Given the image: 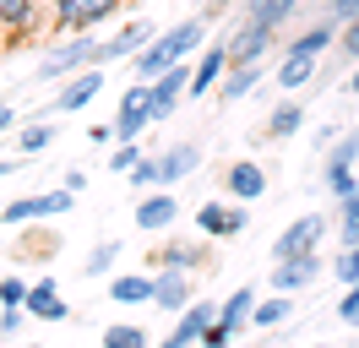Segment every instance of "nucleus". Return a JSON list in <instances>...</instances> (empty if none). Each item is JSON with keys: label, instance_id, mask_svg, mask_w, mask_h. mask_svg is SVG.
<instances>
[{"label": "nucleus", "instance_id": "26", "mask_svg": "<svg viewBox=\"0 0 359 348\" xmlns=\"http://www.w3.org/2000/svg\"><path fill=\"white\" fill-rule=\"evenodd\" d=\"M250 310H256V288H234V294L224 300V310H218V326L240 332V326L250 321Z\"/></svg>", "mask_w": 359, "mask_h": 348}, {"label": "nucleus", "instance_id": "15", "mask_svg": "<svg viewBox=\"0 0 359 348\" xmlns=\"http://www.w3.org/2000/svg\"><path fill=\"white\" fill-rule=\"evenodd\" d=\"M229 44H207L202 49V60H196V76H191V98H202V93H212V87L224 82V71H229Z\"/></svg>", "mask_w": 359, "mask_h": 348}, {"label": "nucleus", "instance_id": "25", "mask_svg": "<svg viewBox=\"0 0 359 348\" xmlns=\"http://www.w3.org/2000/svg\"><path fill=\"white\" fill-rule=\"evenodd\" d=\"M299 126H305V109L294 104V98H283V104H278V109L267 114V130H262V136H272V142H283V136H294Z\"/></svg>", "mask_w": 359, "mask_h": 348}, {"label": "nucleus", "instance_id": "20", "mask_svg": "<svg viewBox=\"0 0 359 348\" xmlns=\"http://www.w3.org/2000/svg\"><path fill=\"white\" fill-rule=\"evenodd\" d=\"M337 33H343L337 22H311V27H305L294 44H283V49H289V55H316V60H321V55L337 44Z\"/></svg>", "mask_w": 359, "mask_h": 348}, {"label": "nucleus", "instance_id": "47", "mask_svg": "<svg viewBox=\"0 0 359 348\" xmlns=\"http://www.w3.org/2000/svg\"><path fill=\"white\" fill-rule=\"evenodd\" d=\"M348 93H359V65H354V76H348Z\"/></svg>", "mask_w": 359, "mask_h": 348}, {"label": "nucleus", "instance_id": "11", "mask_svg": "<svg viewBox=\"0 0 359 348\" xmlns=\"http://www.w3.org/2000/svg\"><path fill=\"white\" fill-rule=\"evenodd\" d=\"M321 278V256H294V261H272V294H294V288H311Z\"/></svg>", "mask_w": 359, "mask_h": 348}, {"label": "nucleus", "instance_id": "43", "mask_svg": "<svg viewBox=\"0 0 359 348\" xmlns=\"http://www.w3.org/2000/svg\"><path fill=\"white\" fill-rule=\"evenodd\" d=\"M337 321H343V326H359V300H337Z\"/></svg>", "mask_w": 359, "mask_h": 348}, {"label": "nucleus", "instance_id": "8", "mask_svg": "<svg viewBox=\"0 0 359 348\" xmlns=\"http://www.w3.org/2000/svg\"><path fill=\"white\" fill-rule=\"evenodd\" d=\"M98 93H104V65H88V71L66 76V87L49 98V109H55V114H76V109H88Z\"/></svg>", "mask_w": 359, "mask_h": 348}, {"label": "nucleus", "instance_id": "14", "mask_svg": "<svg viewBox=\"0 0 359 348\" xmlns=\"http://www.w3.org/2000/svg\"><path fill=\"white\" fill-rule=\"evenodd\" d=\"M175 218H180V201L169 191H153V196L136 201V229H147V234H163Z\"/></svg>", "mask_w": 359, "mask_h": 348}, {"label": "nucleus", "instance_id": "17", "mask_svg": "<svg viewBox=\"0 0 359 348\" xmlns=\"http://www.w3.org/2000/svg\"><path fill=\"white\" fill-rule=\"evenodd\" d=\"M153 304H158V310H185V304H191V272H180V267H158Z\"/></svg>", "mask_w": 359, "mask_h": 348}, {"label": "nucleus", "instance_id": "40", "mask_svg": "<svg viewBox=\"0 0 359 348\" xmlns=\"http://www.w3.org/2000/svg\"><path fill=\"white\" fill-rule=\"evenodd\" d=\"M327 22H337V27L359 22V0H327Z\"/></svg>", "mask_w": 359, "mask_h": 348}, {"label": "nucleus", "instance_id": "46", "mask_svg": "<svg viewBox=\"0 0 359 348\" xmlns=\"http://www.w3.org/2000/svg\"><path fill=\"white\" fill-rule=\"evenodd\" d=\"M6 174H17V163H11V158H0V180H6Z\"/></svg>", "mask_w": 359, "mask_h": 348}, {"label": "nucleus", "instance_id": "41", "mask_svg": "<svg viewBox=\"0 0 359 348\" xmlns=\"http://www.w3.org/2000/svg\"><path fill=\"white\" fill-rule=\"evenodd\" d=\"M337 49H343V55H348V60L359 65V22H348V27L337 33Z\"/></svg>", "mask_w": 359, "mask_h": 348}, {"label": "nucleus", "instance_id": "33", "mask_svg": "<svg viewBox=\"0 0 359 348\" xmlns=\"http://www.w3.org/2000/svg\"><path fill=\"white\" fill-rule=\"evenodd\" d=\"M327 191L343 201V196H354L359 191V180H354V163H327Z\"/></svg>", "mask_w": 359, "mask_h": 348}, {"label": "nucleus", "instance_id": "18", "mask_svg": "<svg viewBox=\"0 0 359 348\" xmlns=\"http://www.w3.org/2000/svg\"><path fill=\"white\" fill-rule=\"evenodd\" d=\"M224 185H229L234 201H256V196H267V169H256L250 158H240V163L224 174Z\"/></svg>", "mask_w": 359, "mask_h": 348}, {"label": "nucleus", "instance_id": "24", "mask_svg": "<svg viewBox=\"0 0 359 348\" xmlns=\"http://www.w3.org/2000/svg\"><path fill=\"white\" fill-rule=\"evenodd\" d=\"M299 6H305V0H245V17L250 22H267V27H283Z\"/></svg>", "mask_w": 359, "mask_h": 348}, {"label": "nucleus", "instance_id": "12", "mask_svg": "<svg viewBox=\"0 0 359 348\" xmlns=\"http://www.w3.org/2000/svg\"><path fill=\"white\" fill-rule=\"evenodd\" d=\"M191 76H196V71H191L185 60L169 65L163 76H153V114H158V120H169V114H175L180 93H191Z\"/></svg>", "mask_w": 359, "mask_h": 348}, {"label": "nucleus", "instance_id": "49", "mask_svg": "<svg viewBox=\"0 0 359 348\" xmlns=\"http://www.w3.org/2000/svg\"><path fill=\"white\" fill-rule=\"evenodd\" d=\"M311 348H327V343H311Z\"/></svg>", "mask_w": 359, "mask_h": 348}, {"label": "nucleus", "instance_id": "21", "mask_svg": "<svg viewBox=\"0 0 359 348\" xmlns=\"http://www.w3.org/2000/svg\"><path fill=\"white\" fill-rule=\"evenodd\" d=\"M153 294H158V278H142V272H126V278L109 283L114 304H153Z\"/></svg>", "mask_w": 359, "mask_h": 348}, {"label": "nucleus", "instance_id": "19", "mask_svg": "<svg viewBox=\"0 0 359 348\" xmlns=\"http://www.w3.org/2000/svg\"><path fill=\"white\" fill-rule=\"evenodd\" d=\"M22 310H27V316H44V321H66V316H71V304L60 300L55 278L33 283V288H27V304H22Z\"/></svg>", "mask_w": 359, "mask_h": 348}, {"label": "nucleus", "instance_id": "29", "mask_svg": "<svg viewBox=\"0 0 359 348\" xmlns=\"http://www.w3.org/2000/svg\"><path fill=\"white\" fill-rule=\"evenodd\" d=\"M104 348H147V332L131 321H114V326H104Z\"/></svg>", "mask_w": 359, "mask_h": 348}, {"label": "nucleus", "instance_id": "34", "mask_svg": "<svg viewBox=\"0 0 359 348\" xmlns=\"http://www.w3.org/2000/svg\"><path fill=\"white\" fill-rule=\"evenodd\" d=\"M337 234H343V245H359V191L343 196V213H337Z\"/></svg>", "mask_w": 359, "mask_h": 348}, {"label": "nucleus", "instance_id": "39", "mask_svg": "<svg viewBox=\"0 0 359 348\" xmlns=\"http://www.w3.org/2000/svg\"><path fill=\"white\" fill-rule=\"evenodd\" d=\"M136 163H142V152H136V142H120V147L109 152V169H114V174H131Z\"/></svg>", "mask_w": 359, "mask_h": 348}, {"label": "nucleus", "instance_id": "42", "mask_svg": "<svg viewBox=\"0 0 359 348\" xmlns=\"http://www.w3.org/2000/svg\"><path fill=\"white\" fill-rule=\"evenodd\" d=\"M229 343H234V332H229V326H218V321L207 326V337H202V348H229Z\"/></svg>", "mask_w": 359, "mask_h": 348}, {"label": "nucleus", "instance_id": "13", "mask_svg": "<svg viewBox=\"0 0 359 348\" xmlns=\"http://www.w3.org/2000/svg\"><path fill=\"white\" fill-rule=\"evenodd\" d=\"M196 229H202V239H234L245 229V213H240V207H224V201H202Z\"/></svg>", "mask_w": 359, "mask_h": 348}, {"label": "nucleus", "instance_id": "32", "mask_svg": "<svg viewBox=\"0 0 359 348\" xmlns=\"http://www.w3.org/2000/svg\"><path fill=\"white\" fill-rule=\"evenodd\" d=\"M202 256H207L202 245H169L158 261H163V267H180V272H196V267H202Z\"/></svg>", "mask_w": 359, "mask_h": 348}, {"label": "nucleus", "instance_id": "48", "mask_svg": "<svg viewBox=\"0 0 359 348\" xmlns=\"http://www.w3.org/2000/svg\"><path fill=\"white\" fill-rule=\"evenodd\" d=\"M0 39H6V22H0Z\"/></svg>", "mask_w": 359, "mask_h": 348}, {"label": "nucleus", "instance_id": "3", "mask_svg": "<svg viewBox=\"0 0 359 348\" xmlns=\"http://www.w3.org/2000/svg\"><path fill=\"white\" fill-rule=\"evenodd\" d=\"M88 65H98V44H88L82 33L66 44H55L44 60H39V76L44 82H66V76H76V71H88Z\"/></svg>", "mask_w": 359, "mask_h": 348}, {"label": "nucleus", "instance_id": "10", "mask_svg": "<svg viewBox=\"0 0 359 348\" xmlns=\"http://www.w3.org/2000/svg\"><path fill=\"white\" fill-rule=\"evenodd\" d=\"M212 321H218V310H212V304H185V310H180V326L158 348H196L207 337V326H212Z\"/></svg>", "mask_w": 359, "mask_h": 348}, {"label": "nucleus", "instance_id": "23", "mask_svg": "<svg viewBox=\"0 0 359 348\" xmlns=\"http://www.w3.org/2000/svg\"><path fill=\"white\" fill-rule=\"evenodd\" d=\"M262 71H267V60H262V65H229V71H224V98H229V104L250 98V87L262 82Z\"/></svg>", "mask_w": 359, "mask_h": 348}, {"label": "nucleus", "instance_id": "45", "mask_svg": "<svg viewBox=\"0 0 359 348\" xmlns=\"http://www.w3.org/2000/svg\"><path fill=\"white\" fill-rule=\"evenodd\" d=\"M6 130H17V109L11 104H0V136H6Z\"/></svg>", "mask_w": 359, "mask_h": 348}, {"label": "nucleus", "instance_id": "27", "mask_svg": "<svg viewBox=\"0 0 359 348\" xmlns=\"http://www.w3.org/2000/svg\"><path fill=\"white\" fill-rule=\"evenodd\" d=\"M39 17V0H0V22H6V33H27Z\"/></svg>", "mask_w": 359, "mask_h": 348}, {"label": "nucleus", "instance_id": "1", "mask_svg": "<svg viewBox=\"0 0 359 348\" xmlns=\"http://www.w3.org/2000/svg\"><path fill=\"white\" fill-rule=\"evenodd\" d=\"M207 22H212V17L202 11V17H185V22H175V27H163V33L136 55V82H153V76H163L169 65H180L196 44L207 39Z\"/></svg>", "mask_w": 359, "mask_h": 348}, {"label": "nucleus", "instance_id": "31", "mask_svg": "<svg viewBox=\"0 0 359 348\" xmlns=\"http://www.w3.org/2000/svg\"><path fill=\"white\" fill-rule=\"evenodd\" d=\"M49 142H55V126H49V120H33V126L17 130V147L22 152H44Z\"/></svg>", "mask_w": 359, "mask_h": 348}, {"label": "nucleus", "instance_id": "44", "mask_svg": "<svg viewBox=\"0 0 359 348\" xmlns=\"http://www.w3.org/2000/svg\"><path fill=\"white\" fill-rule=\"evenodd\" d=\"M82 185H88V174H82V169H66V185H60V191H71V196H76Z\"/></svg>", "mask_w": 359, "mask_h": 348}, {"label": "nucleus", "instance_id": "5", "mask_svg": "<svg viewBox=\"0 0 359 348\" xmlns=\"http://www.w3.org/2000/svg\"><path fill=\"white\" fill-rule=\"evenodd\" d=\"M321 234H327V218H294L283 234L272 239V261H294V256H311L316 245H321Z\"/></svg>", "mask_w": 359, "mask_h": 348}, {"label": "nucleus", "instance_id": "37", "mask_svg": "<svg viewBox=\"0 0 359 348\" xmlns=\"http://www.w3.org/2000/svg\"><path fill=\"white\" fill-rule=\"evenodd\" d=\"M337 283H359V245H343V256L332 261Z\"/></svg>", "mask_w": 359, "mask_h": 348}, {"label": "nucleus", "instance_id": "2", "mask_svg": "<svg viewBox=\"0 0 359 348\" xmlns=\"http://www.w3.org/2000/svg\"><path fill=\"white\" fill-rule=\"evenodd\" d=\"M153 120H158L153 114V82H131L120 93V109H114V142H136Z\"/></svg>", "mask_w": 359, "mask_h": 348}, {"label": "nucleus", "instance_id": "16", "mask_svg": "<svg viewBox=\"0 0 359 348\" xmlns=\"http://www.w3.org/2000/svg\"><path fill=\"white\" fill-rule=\"evenodd\" d=\"M196 163H202V147H196V142H175V147L158 152V174H163V185H180L185 174H196Z\"/></svg>", "mask_w": 359, "mask_h": 348}, {"label": "nucleus", "instance_id": "35", "mask_svg": "<svg viewBox=\"0 0 359 348\" xmlns=\"http://www.w3.org/2000/svg\"><path fill=\"white\" fill-rule=\"evenodd\" d=\"M131 185L136 191H163V174H158V158H142L131 169Z\"/></svg>", "mask_w": 359, "mask_h": 348}, {"label": "nucleus", "instance_id": "9", "mask_svg": "<svg viewBox=\"0 0 359 348\" xmlns=\"http://www.w3.org/2000/svg\"><path fill=\"white\" fill-rule=\"evenodd\" d=\"M158 33H153V22H126L120 33H114L109 44H98V65H114V60H136L147 44H153Z\"/></svg>", "mask_w": 359, "mask_h": 348}, {"label": "nucleus", "instance_id": "22", "mask_svg": "<svg viewBox=\"0 0 359 348\" xmlns=\"http://www.w3.org/2000/svg\"><path fill=\"white\" fill-rule=\"evenodd\" d=\"M316 65H321L316 55H289V49H283V60H278V87H289V93L305 87L316 76Z\"/></svg>", "mask_w": 359, "mask_h": 348}, {"label": "nucleus", "instance_id": "28", "mask_svg": "<svg viewBox=\"0 0 359 348\" xmlns=\"http://www.w3.org/2000/svg\"><path fill=\"white\" fill-rule=\"evenodd\" d=\"M289 316H294L289 294H272L267 304H256V310H250V326H262V332H267V326H283Z\"/></svg>", "mask_w": 359, "mask_h": 348}, {"label": "nucleus", "instance_id": "38", "mask_svg": "<svg viewBox=\"0 0 359 348\" xmlns=\"http://www.w3.org/2000/svg\"><path fill=\"white\" fill-rule=\"evenodd\" d=\"M27 288H33V283H22V278H0V304H6V310L27 304Z\"/></svg>", "mask_w": 359, "mask_h": 348}, {"label": "nucleus", "instance_id": "6", "mask_svg": "<svg viewBox=\"0 0 359 348\" xmlns=\"http://www.w3.org/2000/svg\"><path fill=\"white\" fill-rule=\"evenodd\" d=\"M114 11H120V0H55V27L60 33H88Z\"/></svg>", "mask_w": 359, "mask_h": 348}, {"label": "nucleus", "instance_id": "30", "mask_svg": "<svg viewBox=\"0 0 359 348\" xmlns=\"http://www.w3.org/2000/svg\"><path fill=\"white\" fill-rule=\"evenodd\" d=\"M114 256H120V239H98V245H93V256L82 261V272H88V278H104V272L114 267Z\"/></svg>", "mask_w": 359, "mask_h": 348}, {"label": "nucleus", "instance_id": "4", "mask_svg": "<svg viewBox=\"0 0 359 348\" xmlns=\"http://www.w3.org/2000/svg\"><path fill=\"white\" fill-rule=\"evenodd\" d=\"M71 201L76 196L71 191H39V196H17V201H6V223H39V218H66Z\"/></svg>", "mask_w": 359, "mask_h": 348}, {"label": "nucleus", "instance_id": "36", "mask_svg": "<svg viewBox=\"0 0 359 348\" xmlns=\"http://www.w3.org/2000/svg\"><path fill=\"white\" fill-rule=\"evenodd\" d=\"M327 163H359V126L348 130V136H337V142H332Z\"/></svg>", "mask_w": 359, "mask_h": 348}, {"label": "nucleus", "instance_id": "7", "mask_svg": "<svg viewBox=\"0 0 359 348\" xmlns=\"http://www.w3.org/2000/svg\"><path fill=\"white\" fill-rule=\"evenodd\" d=\"M272 39H278V27L245 17L240 27H234V39H229V60H234V65H262V60H267V49H272Z\"/></svg>", "mask_w": 359, "mask_h": 348}]
</instances>
